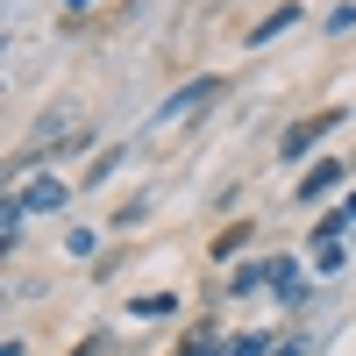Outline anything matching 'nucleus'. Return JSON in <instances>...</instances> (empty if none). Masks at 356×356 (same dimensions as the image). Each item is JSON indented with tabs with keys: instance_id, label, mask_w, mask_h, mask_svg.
<instances>
[{
	"instance_id": "7ed1b4c3",
	"label": "nucleus",
	"mask_w": 356,
	"mask_h": 356,
	"mask_svg": "<svg viewBox=\"0 0 356 356\" xmlns=\"http://www.w3.org/2000/svg\"><path fill=\"white\" fill-rule=\"evenodd\" d=\"M342 178H349V164H342V157H314V164L300 171V186H292V200H300V207H321V200L342 186Z\"/></svg>"
},
{
	"instance_id": "f3484780",
	"label": "nucleus",
	"mask_w": 356,
	"mask_h": 356,
	"mask_svg": "<svg viewBox=\"0 0 356 356\" xmlns=\"http://www.w3.org/2000/svg\"><path fill=\"white\" fill-rule=\"evenodd\" d=\"M65 8H72V15H86V8H93V0H65Z\"/></svg>"
},
{
	"instance_id": "6e6552de",
	"label": "nucleus",
	"mask_w": 356,
	"mask_h": 356,
	"mask_svg": "<svg viewBox=\"0 0 356 356\" xmlns=\"http://www.w3.org/2000/svg\"><path fill=\"white\" fill-rule=\"evenodd\" d=\"M22 228H29V214H22V200L8 193V200H0V257L22 250Z\"/></svg>"
},
{
	"instance_id": "4468645a",
	"label": "nucleus",
	"mask_w": 356,
	"mask_h": 356,
	"mask_svg": "<svg viewBox=\"0 0 356 356\" xmlns=\"http://www.w3.org/2000/svg\"><path fill=\"white\" fill-rule=\"evenodd\" d=\"M321 29H328V36H356V0H342V8H328V22H321Z\"/></svg>"
},
{
	"instance_id": "1a4fd4ad",
	"label": "nucleus",
	"mask_w": 356,
	"mask_h": 356,
	"mask_svg": "<svg viewBox=\"0 0 356 356\" xmlns=\"http://www.w3.org/2000/svg\"><path fill=\"white\" fill-rule=\"evenodd\" d=\"M129 314H136V321H171V314H178V292H136Z\"/></svg>"
},
{
	"instance_id": "f257e3e1",
	"label": "nucleus",
	"mask_w": 356,
	"mask_h": 356,
	"mask_svg": "<svg viewBox=\"0 0 356 356\" xmlns=\"http://www.w3.org/2000/svg\"><path fill=\"white\" fill-rule=\"evenodd\" d=\"M342 122H349L342 107H321V114H307V122H292V129L278 136V164H307V157H314V150H321V143H328Z\"/></svg>"
},
{
	"instance_id": "9d476101",
	"label": "nucleus",
	"mask_w": 356,
	"mask_h": 356,
	"mask_svg": "<svg viewBox=\"0 0 356 356\" xmlns=\"http://www.w3.org/2000/svg\"><path fill=\"white\" fill-rule=\"evenodd\" d=\"M122 157H129V143H107V150H100L93 164H86V186H107V178L122 171Z\"/></svg>"
},
{
	"instance_id": "f03ea898",
	"label": "nucleus",
	"mask_w": 356,
	"mask_h": 356,
	"mask_svg": "<svg viewBox=\"0 0 356 356\" xmlns=\"http://www.w3.org/2000/svg\"><path fill=\"white\" fill-rule=\"evenodd\" d=\"M221 93H228L221 72H200V79H186V86H171V93L157 100V129H164V122H186V114H200L207 100H221Z\"/></svg>"
},
{
	"instance_id": "9b49d317",
	"label": "nucleus",
	"mask_w": 356,
	"mask_h": 356,
	"mask_svg": "<svg viewBox=\"0 0 356 356\" xmlns=\"http://www.w3.org/2000/svg\"><path fill=\"white\" fill-rule=\"evenodd\" d=\"M257 285H271V264H243V271L228 278V300H250Z\"/></svg>"
},
{
	"instance_id": "423d86ee",
	"label": "nucleus",
	"mask_w": 356,
	"mask_h": 356,
	"mask_svg": "<svg viewBox=\"0 0 356 356\" xmlns=\"http://www.w3.org/2000/svg\"><path fill=\"white\" fill-rule=\"evenodd\" d=\"M271 300H278V307H292V314L307 307V271H300L292 257H271Z\"/></svg>"
},
{
	"instance_id": "f8f14e48",
	"label": "nucleus",
	"mask_w": 356,
	"mask_h": 356,
	"mask_svg": "<svg viewBox=\"0 0 356 356\" xmlns=\"http://www.w3.org/2000/svg\"><path fill=\"white\" fill-rule=\"evenodd\" d=\"M243 243H250V221H235L221 243H214V264H235V257H243Z\"/></svg>"
},
{
	"instance_id": "20e7f679",
	"label": "nucleus",
	"mask_w": 356,
	"mask_h": 356,
	"mask_svg": "<svg viewBox=\"0 0 356 356\" xmlns=\"http://www.w3.org/2000/svg\"><path fill=\"white\" fill-rule=\"evenodd\" d=\"M15 200H22V214H57V207L72 200V186L57 171H43V178H29V186H15Z\"/></svg>"
},
{
	"instance_id": "0eeeda50",
	"label": "nucleus",
	"mask_w": 356,
	"mask_h": 356,
	"mask_svg": "<svg viewBox=\"0 0 356 356\" xmlns=\"http://www.w3.org/2000/svg\"><path fill=\"white\" fill-rule=\"evenodd\" d=\"M349 228H356V207L342 200V207H328V214H321V221H314V250H328V243H342V235H349Z\"/></svg>"
},
{
	"instance_id": "dca6fc26",
	"label": "nucleus",
	"mask_w": 356,
	"mask_h": 356,
	"mask_svg": "<svg viewBox=\"0 0 356 356\" xmlns=\"http://www.w3.org/2000/svg\"><path fill=\"white\" fill-rule=\"evenodd\" d=\"M0 356H29V342H22V335H8V342H0Z\"/></svg>"
},
{
	"instance_id": "39448f33",
	"label": "nucleus",
	"mask_w": 356,
	"mask_h": 356,
	"mask_svg": "<svg viewBox=\"0 0 356 356\" xmlns=\"http://www.w3.org/2000/svg\"><path fill=\"white\" fill-rule=\"evenodd\" d=\"M292 22H307V8H300V0H278V8L264 15V22H250V29H243V50H264L271 36H285Z\"/></svg>"
},
{
	"instance_id": "ddd939ff",
	"label": "nucleus",
	"mask_w": 356,
	"mask_h": 356,
	"mask_svg": "<svg viewBox=\"0 0 356 356\" xmlns=\"http://www.w3.org/2000/svg\"><path fill=\"white\" fill-rule=\"evenodd\" d=\"M342 264H349V250H342V243H328V250H314V271H321V278H342Z\"/></svg>"
},
{
	"instance_id": "2eb2a0df",
	"label": "nucleus",
	"mask_w": 356,
	"mask_h": 356,
	"mask_svg": "<svg viewBox=\"0 0 356 356\" xmlns=\"http://www.w3.org/2000/svg\"><path fill=\"white\" fill-rule=\"evenodd\" d=\"M93 250H100V235H93V228H72V235H65V257H79V264H86Z\"/></svg>"
}]
</instances>
